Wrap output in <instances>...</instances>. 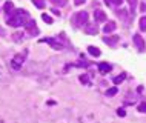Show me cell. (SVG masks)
Masks as SVG:
<instances>
[{
	"label": "cell",
	"mask_w": 146,
	"mask_h": 123,
	"mask_svg": "<svg viewBox=\"0 0 146 123\" xmlns=\"http://www.w3.org/2000/svg\"><path fill=\"white\" fill-rule=\"evenodd\" d=\"M29 20V15L26 11H23V9H17L15 13L11 14V17L8 19V25L9 26H13V28H17V26H25L26 23H28Z\"/></svg>",
	"instance_id": "6da1fadb"
},
{
	"label": "cell",
	"mask_w": 146,
	"mask_h": 123,
	"mask_svg": "<svg viewBox=\"0 0 146 123\" xmlns=\"http://www.w3.org/2000/svg\"><path fill=\"white\" fill-rule=\"evenodd\" d=\"M72 23L76 25L77 28L83 26L88 23V13H85V11H80V13H76L72 15Z\"/></svg>",
	"instance_id": "7a4b0ae2"
},
{
	"label": "cell",
	"mask_w": 146,
	"mask_h": 123,
	"mask_svg": "<svg viewBox=\"0 0 146 123\" xmlns=\"http://www.w3.org/2000/svg\"><path fill=\"white\" fill-rule=\"evenodd\" d=\"M23 62H25V54H17L15 57L13 59V62H11V66H13L14 69H20L22 68V65H23Z\"/></svg>",
	"instance_id": "3957f363"
},
{
	"label": "cell",
	"mask_w": 146,
	"mask_h": 123,
	"mask_svg": "<svg viewBox=\"0 0 146 123\" xmlns=\"http://www.w3.org/2000/svg\"><path fill=\"white\" fill-rule=\"evenodd\" d=\"M40 43H49L51 46H52L54 49H62L63 46H62V43H58V40H56V39H42Z\"/></svg>",
	"instance_id": "277c9868"
},
{
	"label": "cell",
	"mask_w": 146,
	"mask_h": 123,
	"mask_svg": "<svg viewBox=\"0 0 146 123\" xmlns=\"http://www.w3.org/2000/svg\"><path fill=\"white\" fill-rule=\"evenodd\" d=\"M25 28L28 29L29 34H33V35H37L38 34V28L35 26V22L34 20H28V23L25 25Z\"/></svg>",
	"instance_id": "5b68a950"
},
{
	"label": "cell",
	"mask_w": 146,
	"mask_h": 123,
	"mask_svg": "<svg viewBox=\"0 0 146 123\" xmlns=\"http://www.w3.org/2000/svg\"><path fill=\"white\" fill-rule=\"evenodd\" d=\"M134 43H135V46L139 48V51H145V40L141 39L140 34L134 35Z\"/></svg>",
	"instance_id": "8992f818"
},
{
	"label": "cell",
	"mask_w": 146,
	"mask_h": 123,
	"mask_svg": "<svg viewBox=\"0 0 146 123\" xmlns=\"http://www.w3.org/2000/svg\"><path fill=\"white\" fill-rule=\"evenodd\" d=\"M103 42L109 46H114L118 42V35H111V37H103Z\"/></svg>",
	"instance_id": "52a82bcc"
},
{
	"label": "cell",
	"mask_w": 146,
	"mask_h": 123,
	"mask_svg": "<svg viewBox=\"0 0 146 123\" xmlns=\"http://www.w3.org/2000/svg\"><path fill=\"white\" fill-rule=\"evenodd\" d=\"M94 20L96 22H105L106 20V14L103 13V11H96V13H94Z\"/></svg>",
	"instance_id": "ba28073f"
},
{
	"label": "cell",
	"mask_w": 146,
	"mask_h": 123,
	"mask_svg": "<svg viewBox=\"0 0 146 123\" xmlns=\"http://www.w3.org/2000/svg\"><path fill=\"white\" fill-rule=\"evenodd\" d=\"M111 69H112V66L109 65V63H100V65H98V71H100L102 74H108Z\"/></svg>",
	"instance_id": "9c48e42d"
},
{
	"label": "cell",
	"mask_w": 146,
	"mask_h": 123,
	"mask_svg": "<svg viewBox=\"0 0 146 123\" xmlns=\"http://www.w3.org/2000/svg\"><path fill=\"white\" fill-rule=\"evenodd\" d=\"M115 28H117V25H115V22H108L105 25V28H103V31L106 34H109V33H112V31H115Z\"/></svg>",
	"instance_id": "30bf717a"
},
{
	"label": "cell",
	"mask_w": 146,
	"mask_h": 123,
	"mask_svg": "<svg viewBox=\"0 0 146 123\" xmlns=\"http://www.w3.org/2000/svg\"><path fill=\"white\" fill-rule=\"evenodd\" d=\"M85 31H86L88 34H97V33H98V28H97L96 25H88V26L85 28Z\"/></svg>",
	"instance_id": "8fae6325"
},
{
	"label": "cell",
	"mask_w": 146,
	"mask_h": 123,
	"mask_svg": "<svg viewBox=\"0 0 146 123\" xmlns=\"http://www.w3.org/2000/svg\"><path fill=\"white\" fill-rule=\"evenodd\" d=\"M88 51H89V54H91V55H94V57H98V55L102 54V53H100V49H98L97 46H89Z\"/></svg>",
	"instance_id": "7c38bea8"
},
{
	"label": "cell",
	"mask_w": 146,
	"mask_h": 123,
	"mask_svg": "<svg viewBox=\"0 0 146 123\" xmlns=\"http://www.w3.org/2000/svg\"><path fill=\"white\" fill-rule=\"evenodd\" d=\"M13 9H14V5H13L11 2H6V3H5V6H3V11H5L6 14H9Z\"/></svg>",
	"instance_id": "4fadbf2b"
},
{
	"label": "cell",
	"mask_w": 146,
	"mask_h": 123,
	"mask_svg": "<svg viewBox=\"0 0 146 123\" xmlns=\"http://www.w3.org/2000/svg\"><path fill=\"white\" fill-rule=\"evenodd\" d=\"M33 3H34V6H37V8H45V0H33Z\"/></svg>",
	"instance_id": "5bb4252c"
},
{
	"label": "cell",
	"mask_w": 146,
	"mask_h": 123,
	"mask_svg": "<svg viewBox=\"0 0 146 123\" xmlns=\"http://www.w3.org/2000/svg\"><path fill=\"white\" fill-rule=\"evenodd\" d=\"M123 0H105L106 5H121Z\"/></svg>",
	"instance_id": "9a60e30c"
},
{
	"label": "cell",
	"mask_w": 146,
	"mask_h": 123,
	"mask_svg": "<svg viewBox=\"0 0 146 123\" xmlns=\"http://www.w3.org/2000/svg\"><path fill=\"white\" fill-rule=\"evenodd\" d=\"M51 2H52L54 5H58V6H65L66 3H68V0H51Z\"/></svg>",
	"instance_id": "2e32d148"
},
{
	"label": "cell",
	"mask_w": 146,
	"mask_h": 123,
	"mask_svg": "<svg viewBox=\"0 0 146 123\" xmlns=\"http://www.w3.org/2000/svg\"><path fill=\"white\" fill-rule=\"evenodd\" d=\"M140 31H146V17L140 19Z\"/></svg>",
	"instance_id": "e0dca14e"
},
{
	"label": "cell",
	"mask_w": 146,
	"mask_h": 123,
	"mask_svg": "<svg viewBox=\"0 0 146 123\" xmlns=\"http://www.w3.org/2000/svg\"><path fill=\"white\" fill-rule=\"evenodd\" d=\"M125 77H126V75H125V74H121V75H118V77H115V78H114V83H115V85H118V83H121V82H123V80H125Z\"/></svg>",
	"instance_id": "ac0fdd59"
},
{
	"label": "cell",
	"mask_w": 146,
	"mask_h": 123,
	"mask_svg": "<svg viewBox=\"0 0 146 123\" xmlns=\"http://www.w3.org/2000/svg\"><path fill=\"white\" fill-rule=\"evenodd\" d=\"M115 94H117V88L114 86V88L108 89V92H106V96H108V97H112V96H115Z\"/></svg>",
	"instance_id": "d6986e66"
},
{
	"label": "cell",
	"mask_w": 146,
	"mask_h": 123,
	"mask_svg": "<svg viewBox=\"0 0 146 123\" xmlns=\"http://www.w3.org/2000/svg\"><path fill=\"white\" fill-rule=\"evenodd\" d=\"M128 2H129L131 9H132V14H134V11H135V8H137V0H128Z\"/></svg>",
	"instance_id": "ffe728a7"
},
{
	"label": "cell",
	"mask_w": 146,
	"mask_h": 123,
	"mask_svg": "<svg viewBox=\"0 0 146 123\" xmlns=\"http://www.w3.org/2000/svg\"><path fill=\"white\" fill-rule=\"evenodd\" d=\"M80 82L82 83H85V85H89V78H88V75H80Z\"/></svg>",
	"instance_id": "44dd1931"
},
{
	"label": "cell",
	"mask_w": 146,
	"mask_h": 123,
	"mask_svg": "<svg viewBox=\"0 0 146 123\" xmlns=\"http://www.w3.org/2000/svg\"><path fill=\"white\" fill-rule=\"evenodd\" d=\"M42 19H43V20H45L46 23H49V25H51V23H52V19H51L48 14H43V15H42Z\"/></svg>",
	"instance_id": "7402d4cb"
},
{
	"label": "cell",
	"mask_w": 146,
	"mask_h": 123,
	"mask_svg": "<svg viewBox=\"0 0 146 123\" xmlns=\"http://www.w3.org/2000/svg\"><path fill=\"white\" fill-rule=\"evenodd\" d=\"M139 111H140V112H146V103H140V105H139Z\"/></svg>",
	"instance_id": "603a6c76"
},
{
	"label": "cell",
	"mask_w": 146,
	"mask_h": 123,
	"mask_svg": "<svg viewBox=\"0 0 146 123\" xmlns=\"http://www.w3.org/2000/svg\"><path fill=\"white\" fill-rule=\"evenodd\" d=\"M117 114H118V116H120V117H125V116H126L125 109H118V111H117Z\"/></svg>",
	"instance_id": "cb8c5ba5"
},
{
	"label": "cell",
	"mask_w": 146,
	"mask_h": 123,
	"mask_svg": "<svg viewBox=\"0 0 146 123\" xmlns=\"http://www.w3.org/2000/svg\"><path fill=\"white\" fill-rule=\"evenodd\" d=\"M140 9L145 13V11H146V3H141V5H140Z\"/></svg>",
	"instance_id": "d4e9b609"
},
{
	"label": "cell",
	"mask_w": 146,
	"mask_h": 123,
	"mask_svg": "<svg viewBox=\"0 0 146 123\" xmlns=\"http://www.w3.org/2000/svg\"><path fill=\"white\" fill-rule=\"evenodd\" d=\"M85 2V0H76V2H74V3H76V5L78 6V5H82V3H83Z\"/></svg>",
	"instance_id": "484cf974"
},
{
	"label": "cell",
	"mask_w": 146,
	"mask_h": 123,
	"mask_svg": "<svg viewBox=\"0 0 146 123\" xmlns=\"http://www.w3.org/2000/svg\"><path fill=\"white\" fill-rule=\"evenodd\" d=\"M51 13H54V14H56V15H60V13H58L57 9H52V11H51Z\"/></svg>",
	"instance_id": "4316f807"
}]
</instances>
